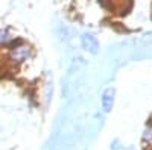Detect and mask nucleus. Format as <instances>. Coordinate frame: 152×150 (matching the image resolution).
Wrapping results in <instances>:
<instances>
[{
	"instance_id": "f257e3e1",
	"label": "nucleus",
	"mask_w": 152,
	"mask_h": 150,
	"mask_svg": "<svg viewBox=\"0 0 152 150\" xmlns=\"http://www.w3.org/2000/svg\"><path fill=\"white\" fill-rule=\"evenodd\" d=\"M81 46H82V49L85 50V52L91 53V55H96L99 52V41L90 32H85V33L81 35Z\"/></svg>"
},
{
	"instance_id": "f03ea898",
	"label": "nucleus",
	"mask_w": 152,
	"mask_h": 150,
	"mask_svg": "<svg viewBox=\"0 0 152 150\" xmlns=\"http://www.w3.org/2000/svg\"><path fill=\"white\" fill-rule=\"evenodd\" d=\"M114 96H116V90L114 88H107L102 94V100H100V105H102L104 112H110L114 106Z\"/></svg>"
},
{
	"instance_id": "7ed1b4c3",
	"label": "nucleus",
	"mask_w": 152,
	"mask_h": 150,
	"mask_svg": "<svg viewBox=\"0 0 152 150\" xmlns=\"http://www.w3.org/2000/svg\"><path fill=\"white\" fill-rule=\"evenodd\" d=\"M28 56H29V49L28 47H18L12 52V58H14L15 61H18V62L28 59Z\"/></svg>"
},
{
	"instance_id": "20e7f679",
	"label": "nucleus",
	"mask_w": 152,
	"mask_h": 150,
	"mask_svg": "<svg viewBox=\"0 0 152 150\" xmlns=\"http://www.w3.org/2000/svg\"><path fill=\"white\" fill-rule=\"evenodd\" d=\"M143 141L146 143V144H152V128L149 126V128H146L145 129V132H143Z\"/></svg>"
},
{
	"instance_id": "39448f33",
	"label": "nucleus",
	"mask_w": 152,
	"mask_h": 150,
	"mask_svg": "<svg viewBox=\"0 0 152 150\" xmlns=\"http://www.w3.org/2000/svg\"><path fill=\"white\" fill-rule=\"evenodd\" d=\"M111 149H113V150H132L131 147H125V146H122L119 140H116V141L111 144Z\"/></svg>"
},
{
	"instance_id": "423d86ee",
	"label": "nucleus",
	"mask_w": 152,
	"mask_h": 150,
	"mask_svg": "<svg viewBox=\"0 0 152 150\" xmlns=\"http://www.w3.org/2000/svg\"><path fill=\"white\" fill-rule=\"evenodd\" d=\"M9 41V35L5 30H0V43H8Z\"/></svg>"
}]
</instances>
